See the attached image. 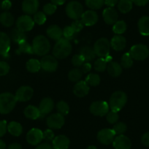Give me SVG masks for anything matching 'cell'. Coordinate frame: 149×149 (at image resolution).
Returning a JSON list of instances; mask_svg holds the SVG:
<instances>
[{"label":"cell","mask_w":149,"mask_h":149,"mask_svg":"<svg viewBox=\"0 0 149 149\" xmlns=\"http://www.w3.org/2000/svg\"><path fill=\"white\" fill-rule=\"evenodd\" d=\"M99 17L97 13L94 10H86L84 12L82 16H81V21L84 26H91L97 24L98 21Z\"/></svg>","instance_id":"d6986e66"},{"label":"cell","mask_w":149,"mask_h":149,"mask_svg":"<svg viewBox=\"0 0 149 149\" xmlns=\"http://www.w3.org/2000/svg\"><path fill=\"white\" fill-rule=\"evenodd\" d=\"M131 1L132 2V3L134 4V5L140 7L145 6V5H147L149 2V0H131Z\"/></svg>","instance_id":"11a10c76"},{"label":"cell","mask_w":149,"mask_h":149,"mask_svg":"<svg viewBox=\"0 0 149 149\" xmlns=\"http://www.w3.org/2000/svg\"><path fill=\"white\" fill-rule=\"evenodd\" d=\"M121 67L125 69H129L133 65V58L130 53H125L121 59Z\"/></svg>","instance_id":"74e56055"},{"label":"cell","mask_w":149,"mask_h":149,"mask_svg":"<svg viewBox=\"0 0 149 149\" xmlns=\"http://www.w3.org/2000/svg\"><path fill=\"white\" fill-rule=\"evenodd\" d=\"M79 54H81L85 60V62H90L96 57V54L94 49L88 46H84L80 49Z\"/></svg>","instance_id":"83f0119b"},{"label":"cell","mask_w":149,"mask_h":149,"mask_svg":"<svg viewBox=\"0 0 149 149\" xmlns=\"http://www.w3.org/2000/svg\"><path fill=\"white\" fill-rule=\"evenodd\" d=\"M84 62H85V60L81 54H76V55L73 56L72 58V64L74 67H81Z\"/></svg>","instance_id":"f6af8a7d"},{"label":"cell","mask_w":149,"mask_h":149,"mask_svg":"<svg viewBox=\"0 0 149 149\" xmlns=\"http://www.w3.org/2000/svg\"><path fill=\"white\" fill-rule=\"evenodd\" d=\"M57 6L53 3H48L43 7V13L45 15H51L56 12Z\"/></svg>","instance_id":"7dc6e473"},{"label":"cell","mask_w":149,"mask_h":149,"mask_svg":"<svg viewBox=\"0 0 149 149\" xmlns=\"http://www.w3.org/2000/svg\"><path fill=\"white\" fill-rule=\"evenodd\" d=\"M71 26L74 29V31L76 32H79L84 29V24L81 21V20H74L71 24Z\"/></svg>","instance_id":"681fc988"},{"label":"cell","mask_w":149,"mask_h":149,"mask_svg":"<svg viewBox=\"0 0 149 149\" xmlns=\"http://www.w3.org/2000/svg\"><path fill=\"white\" fill-rule=\"evenodd\" d=\"M15 51H16V54H34V51H33V49H32V46H31V45H30L26 40L24 41V42L18 44V49Z\"/></svg>","instance_id":"836d02e7"},{"label":"cell","mask_w":149,"mask_h":149,"mask_svg":"<svg viewBox=\"0 0 149 149\" xmlns=\"http://www.w3.org/2000/svg\"><path fill=\"white\" fill-rule=\"evenodd\" d=\"M47 35L51 40L58 41L63 36V30L57 25H51L47 29Z\"/></svg>","instance_id":"cb8c5ba5"},{"label":"cell","mask_w":149,"mask_h":149,"mask_svg":"<svg viewBox=\"0 0 149 149\" xmlns=\"http://www.w3.org/2000/svg\"><path fill=\"white\" fill-rule=\"evenodd\" d=\"M90 112L96 116H104L109 112V104L104 101H96L91 103Z\"/></svg>","instance_id":"ba28073f"},{"label":"cell","mask_w":149,"mask_h":149,"mask_svg":"<svg viewBox=\"0 0 149 149\" xmlns=\"http://www.w3.org/2000/svg\"><path fill=\"white\" fill-rule=\"evenodd\" d=\"M54 149H67L70 146V139L65 135H58L52 141Z\"/></svg>","instance_id":"603a6c76"},{"label":"cell","mask_w":149,"mask_h":149,"mask_svg":"<svg viewBox=\"0 0 149 149\" xmlns=\"http://www.w3.org/2000/svg\"><path fill=\"white\" fill-rule=\"evenodd\" d=\"M31 46L34 54L40 56L47 55L51 50V44L49 40L43 35H38L34 37Z\"/></svg>","instance_id":"7a4b0ae2"},{"label":"cell","mask_w":149,"mask_h":149,"mask_svg":"<svg viewBox=\"0 0 149 149\" xmlns=\"http://www.w3.org/2000/svg\"><path fill=\"white\" fill-rule=\"evenodd\" d=\"M107 70L110 75L113 77H118L122 72V67L119 63L111 61L107 64Z\"/></svg>","instance_id":"f1b7e54d"},{"label":"cell","mask_w":149,"mask_h":149,"mask_svg":"<svg viewBox=\"0 0 149 149\" xmlns=\"http://www.w3.org/2000/svg\"><path fill=\"white\" fill-rule=\"evenodd\" d=\"M10 71V65L5 61H0V76L8 74Z\"/></svg>","instance_id":"c3c4849f"},{"label":"cell","mask_w":149,"mask_h":149,"mask_svg":"<svg viewBox=\"0 0 149 149\" xmlns=\"http://www.w3.org/2000/svg\"><path fill=\"white\" fill-rule=\"evenodd\" d=\"M100 77L99 74H94V73H91V74H88L87 77L86 78V82L88 84V86H97L100 84Z\"/></svg>","instance_id":"8d00e7d4"},{"label":"cell","mask_w":149,"mask_h":149,"mask_svg":"<svg viewBox=\"0 0 149 149\" xmlns=\"http://www.w3.org/2000/svg\"><path fill=\"white\" fill-rule=\"evenodd\" d=\"M113 146L115 149H130L132 146L131 140L127 136L121 134L115 137Z\"/></svg>","instance_id":"e0dca14e"},{"label":"cell","mask_w":149,"mask_h":149,"mask_svg":"<svg viewBox=\"0 0 149 149\" xmlns=\"http://www.w3.org/2000/svg\"><path fill=\"white\" fill-rule=\"evenodd\" d=\"M54 132L51 130L48 129L46 130L45 132H43V140H45L46 141H53L54 139Z\"/></svg>","instance_id":"f907efd6"},{"label":"cell","mask_w":149,"mask_h":149,"mask_svg":"<svg viewBox=\"0 0 149 149\" xmlns=\"http://www.w3.org/2000/svg\"><path fill=\"white\" fill-rule=\"evenodd\" d=\"M8 149H22V147L19 143H14L10 145L8 147Z\"/></svg>","instance_id":"91938a15"},{"label":"cell","mask_w":149,"mask_h":149,"mask_svg":"<svg viewBox=\"0 0 149 149\" xmlns=\"http://www.w3.org/2000/svg\"><path fill=\"white\" fill-rule=\"evenodd\" d=\"M0 149H6V144L2 140H0Z\"/></svg>","instance_id":"6125c7cd"},{"label":"cell","mask_w":149,"mask_h":149,"mask_svg":"<svg viewBox=\"0 0 149 149\" xmlns=\"http://www.w3.org/2000/svg\"><path fill=\"white\" fill-rule=\"evenodd\" d=\"M35 149H54V148H53V146H51V145H50L49 143H44L39 145Z\"/></svg>","instance_id":"680465c9"},{"label":"cell","mask_w":149,"mask_h":149,"mask_svg":"<svg viewBox=\"0 0 149 149\" xmlns=\"http://www.w3.org/2000/svg\"><path fill=\"white\" fill-rule=\"evenodd\" d=\"M43 140V132L40 130L33 128L26 134V140L31 146H37Z\"/></svg>","instance_id":"5bb4252c"},{"label":"cell","mask_w":149,"mask_h":149,"mask_svg":"<svg viewBox=\"0 0 149 149\" xmlns=\"http://www.w3.org/2000/svg\"><path fill=\"white\" fill-rule=\"evenodd\" d=\"M41 69L48 72H55L58 68V61L56 57L51 55H45L40 60Z\"/></svg>","instance_id":"9c48e42d"},{"label":"cell","mask_w":149,"mask_h":149,"mask_svg":"<svg viewBox=\"0 0 149 149\" xmlns=\"http://www.w3.org/2000/svg\"><path fill=\"white\" fill-rule=\"evenodd\" d=\"M116 133L110 129H103L97 134V140L100 143L104 145H109L113 142Z\"/></svg>","instance_id":"7c38bea8"},{"label":"cell","mask_w":149,"mask_h":149,"mask_svg":"<svg viewBox=\"0 0 149 149\" xmlns=\"http://www.w3.org/2000/svg\"><path fill=\"white\" fill-rule=\"evenodd\" d=\"M34 94V90L31 87L28 86H21L17 90L15 93V97L17 101L19 102H27L31 99Z\"/></svg>","instance_id":"4fadbf2b"},{"label":"cell","mask_w":149,"mask_h":149,"mask_svg":"<svg viewBox=\"0 0 149 149\" xmlns=\"http://www.w3.org/2000/svg\"><path fill=\"white\" fill-rule=\"evenodd\" d=\"M127 28V24L124 21H117L113 26V31L116 34H124Z\"/></svg>","instance_id":"d590c367"},{"label":"cell","mask_w":149,"mask_h":149,"mask_svg":"<svg viewBox=\"0 0 149 149\" xmlns=\"http://www.w3.org/2000/svg\"><path fill=\"white\" fill-rule=\"evenodd\" d=\"M15 95L9 92L0 94V113L8 114L14 109L17 102Z\"/></svg>","instance_id":"3957f363"},{"label":"cell","mask_w":149,"mask_h":149,"mask_svg":"<svg viewBox=\"0 0 149 149\" xmlns=\"http://www.w3.org/2000/svg\"><path fill=\"white\" fill-rule=\"evenodd\" d=\"M12 7V3L10 0H4L2 3V8L5 10H8Z\"/></svg>","instance_id":"9f6ffc18"},{"label":"cell","mask_w":149,"mask_h":149,"mask_svg":"<svg viewBox=\"0 0 149 149\" xmlns=\"http://www.w3.org/2000/svg\"><path fill=\"white\" fill-rule=\"evenodd\" d=\"M24 116L29 119L35 120L40 117V112L38 107L33 105H29L24 109Z\"/></svg>","instance_id":"484cf974"},{"label":"cell","mask_w":149,"mask_h":149,"mask_svg":"<svg viewBox=\"0 0 149 149\" xmlns=\"http://www.w3.org/2000/svg\"><path fill=\"white\" fill-rule=\"evenodd\" d=\"M15 18L10 12L5 11L0 15V23L5 27H10L13 25Z\"/></svg>","instance_id":"f546056e"},{"label":"cell","mask_w":149,"mask_h":149,"mask_svg":"<svg viewBox=\"0 0 149 149\" xmlns=\"http://www.w3.org/2000/svg\"><path fill=\"white\" fill-rule=\"evenodd\" d=\"M127 102V96L124 91H115L110 98V107L111 110L118 112L124 107Z\"/></svg>","instance_id":"277c9868"},{"label":"cell","mask_w":149,"mask_h":149,"mask_svg":"<svg viewBox=\"0 0 149 149\" xmlns=\"http://www.w3.org/2000/svg\"><path fill=\"white\" fill-rule=\"evenodd\" d=\"M10 38L15 43H17L18 45L21 42L26 40V35L25 34V32H23L21 30L18 29V28H15L11 31Z\"/></svg>","instance_id":"4316f807"},{"label":"cell","mask_w":149,"mask_h":149,"mask_svg":"<svg viewBox=\"0 0 149 149\" xmlns=\"http://www.w3.org/2000/svg\"><path fill=\"white\" fill-rule=\"evenodd\" d=\"M89 89V86L85 81H80L74 85L73 93L76 97H84L88 94Z\"/></svg>","instance_id":"44dd1931"},{"label":"cell","mask_w":149,"mask_h":149,"mask_svg":"<svg viewBox=\"0 0 149 149\" xmlns=\"http://www.w3.org/2000/svg\"><path fill=\"white\" fill-rule=\"evenodd\" d=\"M112 130H113L116 134L121 135V134H123L124 132H126V131L127 130V127L126 125V124H124V123L117 122L116 124H115V125H114V127H113Z\"/></svg>","instance_id":"b9f144b4"},{"label":"cell","mask_w":149,"mask_h":149,"mask_svg":"<svg viewBox=\"0 0 149 149\" xmlns=\"http://www.w3.org/2000/svg\"><path fill=\"white\" fill-rule=\"evenodd\" d=\"M127 45V40L121 34H116L112 38L110 41V46L116 51L124 50Z\"/></svg>","instance_id":"7402d4cb"},{"label":"cell","mask_w":149,"mask_h":149,"mask_svg":"<svg viewBox=\"0 0 149 149\" xmlns=\"http://www.w3.org/2000/svg\"><path fill=\"white\" fill-rule=\"evenodd\" d=\"M72 49V48L70 41L64 37H61V39L56 41L53 48V55L59 59L65 58L71 54Z\"/></svg>","instance_id":"6da1fadb"},{"label":"cell","mask_w":149,"mask_h":149,"mask_svg":"<svg viewBox=\"0 0 149 149\" xmlns=\"http://www.w3.org/2000/svg\"><path fill=\"white\" fill-rule=\"evenodd\" d=\"M130 54L133 59L137 61H143L149 56V49L146 45L137 44L130 48Z\"/></svg>","instance_id":"52a82bcc"},{"label":"cell","mask_w":149,"mask_h":149,"mask_svg":"<svg viewBox=\"0 0 149 149\" xmlns=\"http://www.w3.org/2000/svg\"><path fill=\"white\" fill-rule=\"evenodd\" d=\"M103 19L108 25H113L118 21V15L113 8H107L103 10Z\"/></svg>","instance_id":"ac0fdd59"},{"label":"cell","mask_w":149,"mask_h":149,"mask_svg":"<svg viewBox=\"0 0 149 149\" xmlns=\"http://www.w3.org/2000/svg\"><path fill=\"white\" fill-rule=\"evenodd\" d=\"M34 21L38 25H42L46 21V15L43 12L37 11L34 15Z\"/></svg>","instance_id":"7bdbcfd3"},{"label":"cell","mask_w":149,"mask_h":149,"mask_svg":"<svg viewBox=\"0 0 149 149\" xmlns=\"http://www.w3.org/2000/svg\"><path fill=\"white\" fill-rule=\"evenodd\" d=\"M104 58L105 59V61H107V63H110V62H111V61H112V56H110V55L104 57Z\"/></svg>","instance_id":"be15d7a7"},{"label":"cell","mask_w":149,"mask_h":149,"mask_svg":"<svg viewBox=\"0 0 149 149\" xmlns=\"http://www.w3.org/2000/svg\"><path fill=\"white\" fill-rule=\"evenodd\" d=\"M7 130H8L7 121L5 120L0 121V137H3L6 134Z\"/></svg>","instance_id":"816d5d0a"},{"label":"cell","mask_w":149,"mask_h":149,"mask_svg":"<svg viewBox=\"0 0 149 149\" xmlns=\"http://www.w3.org/2000/svg\"><path fill=\"white\" fill-rule=\"evenodd\" d=\"M91 70V64L89 62H84L81 66V71L83 73H87Z\"/></svg>","instance_id":"db71d44e"},{"label":"cell","mask_w":149,"mask_h":149,"mask_svg":"<svg viewBox=\"0 0 149 149\" xmlns=\"http://www.w3.org/2000/svg\"><path fill=\"white\" fill-rule=\"evenodd\" d=\"M83 76V72L81 69L75 68L70 70L68 74L69 80L72 82H78Z\"/></svg>","instance_id":"e575fe53"},{"label":"cell","mask_w":149,"mask_h":149,"mask_svg":"<svg viewBox=\"0 0 149 149\" xmlns=\"http://www.w3.org/2000/svg\"><path fill=\"white\" fill-rule=\"evenodd\" d=\"M139 32L143 36L149 35V17L143 16L139 19L137 23Z\"/></svg>","instance_id":"d4e9b609"},{"label":"cell","mask_w":149,"mask_h":149,"mask_svg":"<svg viewBox=\"0 0 149 149\" xmlns=\"http://www.w3.org/2000/svg\"><path fill=\"white\" fill-rule=\"evenodd\" d=\"M51 3L57 5H62L63 4L65 3L66 0H51Z\"/></svg>","instance_id":"94428289"},{"label":"cell","mask_w":149,"mask_h":149,"mask_svg":"<svg viewBox=\"0 0 149 149\" xmlns=\"http://www.w3.org/2000/svg\"><path fill=\"white\" fill-rule=\"evenodd\" d=\"M74 34H75V31H74V29H73L71 26H65L63 29V36H64V38L69 40L73 38Z\"/></svg>","instance_id":"bcb514c9"},{"label":"cell","mask_w":149,"mask_h":149,"mask_svg":"<svg viewBox=\"0 0 149 149\" xmlns=\"http://www.w3.org/2000/svg\"><path fill=\"white\" fill-rule=\"evenodd\" d=\"M10 49V38L5 32L0 31V55L6 58Z\"/></svg>","instance_id":"9a60e30c"},{"label":"cell","mask_w":149,"mask_h":149,"mask_svg":"<svg viewBox=\"0 0 149 149\" xmlns=\"http://www.w3.org/2000/svg\"><path fill=\"white\" fill-rule=\"evenodd\" d=\"M39 0H24L22 10L26 15H34L39 8Z\"/></svg>","instance_id":"2e32d148"},{"label":"cell","mask_w":149,"mask_h":149,"mask_svg":"<svg viewBox=\"0 0 149 149\" xmlns=\"http://www.w3.org/2000/svg\"><path fill=\"white\" fill-rule=\"evenodd\" d=\"M94 51L96 56L100 58H104L109 55L110 51V42L105 37L97 40L94 45Z\"/></svg>","instance_id":"8992f818"},{"label":"cell","mask_w":149,"mask_h":149,"mask_svg":"<svg viewBox=\"0 0 149 149\" xmlns=\"http://www.w3.org/2000/svg\"><path fill=\"white\" fill-rule=\"evenodd\" d=\"M34 21L29 15H24L20 16L16 21V28L23 32L29 31L33 29Z\"/></svg>","instance_id":"30bf717a"},{"label":"cell","mask_w":149,"mask_h":149,"mask_svg":"<svg viewBox=\"0 0 149 149\" xmlns=\"http://www.w3.org/2000/svg\"><path fill=\"white\" fill-rule=\"evenodd\" d=\"M107 61H105L104 58H100L95 61L94 63V67L96 71L97 72H104V70H107Z\"/></svg>","instance_id":"60d3db41"},{"label":"cell","mask_w":149,"mask_h":149,"mask_svg":"<svg viewBox=\"0 0 149 149\" xmlns=\"http://www.w3.org/2000/svg\"><path fill=\"white\" fill-rule=\"evenodd\" d=\"M66 13L70 18L73 20H79L84 13V8L80 2L72 1L66 6Z\"/></svg>","instance_id":"5b68a950"},{"label":"cell","mask_w":149,"mask_h":149,"mask_svg":"<svg viewBox=\"0 0 149 149\" xmlns=\"http://www.w3.org/2000/svg\"><path fill=\"white\" fill-rule=\"evenodd\" d=\"M26 70L29 72H37L41 69L40 61H38L37 59L31 58V59L27 61L26 64Z\"/></svg>","instance_id":"1f68e13d"},{"label":"cell","mask_w":149,"mask_h":149,"mask_svg":"<svg viewBox=\"0 0 149 149\" xmlns=\"http://www.w3.org/2000/svg\"><path fill=\"white\" fill-rule=\"evenodd\" d=\"M133 3L131 0H119L118 2V8L122 13H127L132 9Z\"/></svg>","instance_id":"d6a6232c"},{"label":"cell","mask_w":149,"mask_h":149,"mask_svg":"<svg viewBox=\"0 0 149 149\" xmlns=\"http://www.w3.org/2000/svg\"><path fill=\"white\" fill-rule=\"evenodd\" d=\"M54 102L53 100L49 97H45L41 100L40 103L39 110L40 112V116H45L51 113V111L54 110Z\"/></svg>","instance_id":"ffe728a7"},{"label":"cell","mask_w":149,"mask_h":149,"mask_svg":"<svg viewBox=\"0 0 149 149\" xmlns=\"http://www.w3.org/2000/svg\"><path fill=\"white\" fill-rule=\"evenodd\" d=\"M86 5L91 10L100 9L104 5V0H85Z\"/></svg>","instance_id":"f35d334b"},{"label":"cell","mask_w":149,"mask_h":149,"mask_svg":"<svg viewBox=\"0 0 149 149\" xmlns=\"http://www.w3.org/2000/svg\"><path fill=\"white\" fill-rule=\"evenodd\" d=\"M118 118L119 117H118V112L113 111V110L108 112L106 115V119L109 124H116L118 121Z\"/></svg>","instance_id":"ee69618b"},{"label":"cell","mask_w":149,"mask_h":149,"mask_svg":"<svg viewBox=\"0 0 149 149\" xmlns=\"http://www.w3.org/2000/svg\"><path fill=\"white\" fill-rule=\"evenodd\" d=\"M86 149H97V147H96V146H88V147Z\"/></svg>","instance_id":"e7e4bbea"},{"label":"cell","mask_w":149,"mask_h":149,"mask_svg":"<svg viewBox=\"0 0 149 149\" xmlns=\"http://www.w3.org/2000/svg\"><path fill=\"white\" fill-rule=\"evenodd\" d=\"M8 131L12 135L15 136V137H18L22 134L23 127L19 123L16 122V121H11L8 125Z\"/></svg>","instance_id":"4dcf8cb0"},{"label":"cell","mask_w":149,"mask_h":149,"mask_svg":"<svg viewBox=\"0 0 149 149\" xmlns=\"http://www.w3.org/2000/svg\"><path fill=\"white\" fill-rule=\"evenodd\" d=\"M119 0H104V5L108 8H113L118 4Z\"/></svg>","instance_id":"6f0895ef"},{"label":"cell","mask_w":149,"mask_h":149,"mask_svg":"<svg viewBox=\"0 0 149 149\" xmlns=\"http://www.w3.org/2000/svg\"><path fill=\"white\" fill-rule=\"evenodd\" d=\"M56 109L58 113L61 114L62 116L67 115L70 112V107L68 104L64 101L58 102L56 104Z\"/></svg>","instance_id":"ab89813d"},{"label":"cell","mask_w":149,"mask_h":149,"mask_svg":"<svg viewBox=\"0 0 149 149\" xmlns=\"http://www.w3.org/2000/svg\"><path fill=\"white\" fill-rule=\"evenodd\" d=\"M64 121H65V119H64V116L57 113L51 114L47 118L46 124L50 129L57 130L63 127Z\"/></svg>","instance_id":"8fae6325"},{"label":"cell","mask_w":149,"mask_h":149,"mask_svg":"<svg viewBox=\"0 0 149 149\" xmlns=\"http://www.w3.org/2000/svg\"><path fill=\"white\" fill-rule=\"evenodd\" d=\"M141 142L143 145H144L146 147H149V132L145 133L141 138Z\"/></svg>","instance_id":"f5cc1de1"}]
</instances>
